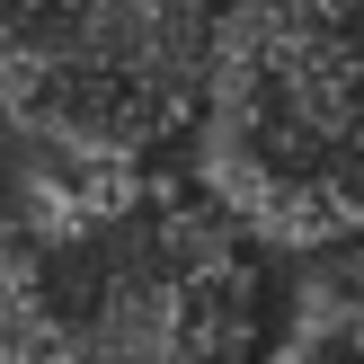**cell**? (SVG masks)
I'll use <instances>...</instances> for the list:
<instances>
[{
	"mask_svg": "<svg viewBox=\"0 0 364 364\" xmlns=\"http://www.w3.org/2000/svg\"><path fill=\"white\" fill-rule=\"evenodd\" d=\"M196 187L276 249L364 240V0H223Z\"/></svg>",
	"mask_w": 364,
	"mask_h": 364,
	"instance_id": "cell-1",
	"label": "cell"
},
{
	"mask_svg": "<svg viewBox=\"0 0 364 364\" xmlns=\"http://www.w3.org/2000/svg\"><path fill=\"white\" fill-rule=\"evenodd\" d=\"M223 0H0V116L18 142L142 169L196 124Z\"/></svg>",
	"mask_w": 364,
	"mask_h": 364,
	"instance_id": "cell-2",
	"label": "cell"
},
{
	"mask_svg": "<svg viewBox=\"0 0 364 364\" xmlns=\"http://www.w3.org/2000/svg\"><path fill=\"white\" fill-rule=\"evenodd\" d=\"M267 364H364V294L311 302V311H302V329L284 338Z\"/></svg>",
	"mask_w": 364,
	"mask_h": 364,
	"instance_id": "cell-3",
	"label": "cell"
}]
</instances>
